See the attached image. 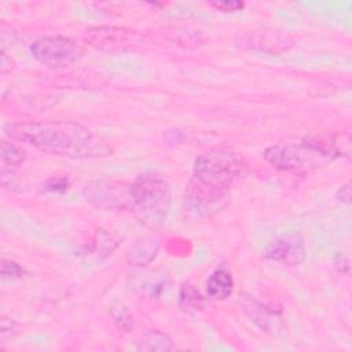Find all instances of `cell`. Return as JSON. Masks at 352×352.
<instances>
[{"instance_id":"cell-12","label":"cell","mask_w":352,"mask_h":352,"mask_svg":"<svg viewBox=\"0 0 352 352\" xmlns=\"http://www.w3.org/2000/svg\"><path fill=\"white\" fill-rule=\"evenodd\" d=\"M204 297L190 284H185L179 292V307L188 314H196L204 308Z\"/></svg>"},{"instance_id":"cell-14","label":"cell","mask_w":352,"mask_h":352,"mask_svg":"<svg viewBox=\"0 0 352 352\" xmlns=\"http://www.w3.org/2000/svg\"><path fill=\"white\" fill-rule=\"evenodd\" d=\"M0 157H2L3 168H6V166H10V168L20 166L25 161V150L21 146H18L13 142L3 140L2 142V151H0Z\"/></svg>"},{"instance_id":"cell-1","label":"cell","mask_w":352,"mask_h":352,"mask_svg":"<svg viewBox=\"0 0 352 352\" xmlns=\"http://www.w3.org/2000/svg\"><path fill=\"white\" fill-rule=\"evenodd\" d=\"M248 172L245 157L229 147H215L201 154L185 193V212L194 221L214 218L226 208L231 189Z\"/></svg>"},{"instance_id":"cell-4","label":"cell","mask_w":352,"mask_h":352,"mask_svg":"<svg viewBox=\"0 0 352 352\" xmlns=\"http://www.w3.org/2000/svg\"><path fill=\"white\" fill-rule=\"evenodd\" d=\"M171 208V186L164 176L140 173L131 185V211L149 229L164 225Z\"/></svg>"},{"instance_id":"cell-3","label":"cell","mask_w":352,"mask_h":352,"mask_svg":"<svg viewBox=\"0 0 352 352\" xmlns=\"http://www.w3.org/2000/svg\"><path fill=\"white\" fill-rule=\"evenodd\" d=\"M342 135L308 136L301 143L268 147L263 157L281 171L304 175L333 161L338 155H348L349 151L342 147Z\"/></svg>"},{"instance_id":"cell-13","label":"cell","mask_w":352,"mask_h":352,"mask_svg":"<svg viewBox=\"0 0 352 352\" xmlns=\"http://www.w3.org/2000/svg\"><path fill=\"white\" fill-rule=\"evenodd\" d=\"M175 348L171 337L161 331H149L143 336L139 349L144 351H172Z\"/></svg>"},{"instance_id":"cell-5","label":"cell","mask_w":352,"mask_h":352,"mask_svg":"<svg viewBox=\"0 0 352 352\" xmlns=\"http://www.w3.org/2000/svg\"><path fill=\"white\" fill-rule=\"evenodd\" d=\"M32 55L50 68H66L73 65L83 54L80 43L65 36H49L38 39L31 47Z\"/></svg>"},{"instance_id":"cell-9","label":"cell","mask_w":352,"mask_h":352,"mask_svg":"<svg viewBox=\"0 0 352 352\" xmlns=\"http://www.w3.org/2000/svg\"><path fill=\"white\" fill-rule=\"evenodd\" d=\"M307 249L299 234H289L275 240L266 251V257L285 266H299L305 260Z\"/></svg>"},{"instance_id":"cell-10","label":"cell","mask_w":352,"mask_h":352,"mask_svg":"<svg viewBox=\"0 0 352 352\" xmlns=\"http://www.w3.org/2000/svg\"><path fill=\"white\" fill-rule=\"evenodd\" d=\"M160 237L149 234L136 240L127 251V262L134 267H144L150 264L160 251Z\"/></svg>"},{"instance_id":"cell-7","label":"cell","mask_w":352,"mask_h":352,"mask_svg":"<svg viewBox=\"0 0 352 352\" xmlns=\"http://www.w3.org/2000/svg\"><path fill=\"white\" fill-rule=\"evenodd\" d=\"M86 199L105 210H131V185L116 181H97L84 190Z\"/></svg>"},{"instance_id":"cell-6","label":"cell","mask_w":352,"mask_h":352,"mask_svg":"<svg viewBox=\"0 0 352 352\" xmlns=\"http://www.w3.org/2000/svg\"><path fill=\"white\" fill-rule=\"evenodd\" d=\"M86 40L101 50L106 51H125L143 45V35L140 32L117 28V27H95L86 32Z\"/></svg>"},{"instance_id":"cell-22","label":"cell","mask_w":352,"mask_h":352,"mask_svg":"<svg viewBox=\"0 0 352 352\" xmlns=\"http://www.w3.org/2000/svg\"><path fill=\"white\" fill-rule=\"evenodd\" d=\"M337 199H338L341 203H345V204H349V203H351V189H349V185H345L344 188H341V190L338 192Z\"/></svg>"},{"instance_id":"cell-15","label":"cell","mask_w":352,"mask_h":352,"mask_svg":"<svg viewBox=\"0 0 352 352\" xmlns=\"http://www.w3.org/2000/svg\"><path fill=\"white\" fill-rule=\"evenodd\" d=\"M117 245H118V240H116L112 234L106 233L105 230H98L91 245V252L109 256L117 248Z\"/></svg>"},{"instance_id":"cell-20","label":"cell","mask_w":352,"mask_h":352,"mask_svg":"<svg viewBox=\"0 0 352 352\" xmlns=\"http://www.w3.org/2000/svg\"><path fill=\"white\" fill-rule=\"evenodd\" d=\"M68 189V181L66 179H51L47 184L49 192H65Z\"/></svg>"},{"instance_id":"cell-8","label":"cell","mask_w":352,"mask_h":352,"mask_svg":"<svg viewBox=\"0 0 352 352\" xmlns=\"http://www.w3.org/2000/svg\"><path fill=\"white\" fill-rule=\"evenodd\" d=\"M238 303L244 311V314L264 333L270 336H279L284 331L285 322L281 312L273 310L268 305H264L253 296L247 293H241L238 297Z\"/></svg>"},{"instance_id":"cell-23","label":"cell","mask_w":352,"mask_h":352,"mask_svg":"<svg viewBox=\"0 0 352 352\" xmlns=\"http://www.w3.org/2000/svg\"><path fill=\"white\" fill-rule=\"evenodd\" d=\"M334 266L337 267V270H338L340 273H344L342 267H345V270H348V262H347V259H345L341 253H338V255L336 256V259H334Z\"/></svg>"},{"instance_id":"cell-19","label":"cell","mask_w":352,"mask_h":352,"mask_svg":"<svg viewBox=\"0 0 352 352\" xmlns=\"http://www.w3.org/2000/svg\"><path fill=\"white\" fill-rule=\"evenodd\" d=\"M211 6L216 8L218 10H222L225 13H236V12L242 10L245 8V3L233 0V2H214V3H211Z\"/></svg>"},{"instance_id":"cell-18","label":"cell","mask_w":352,"mask_h":352,"mask_svg":"<svg viewBox=\"0 0 352 352\" xmlns=\"http://www.w3.org/2000/svg\"><path fill=\"white\" fill-rule=\"evenodd\" d=\"M17 334V323L12 318L3 316L0 319V340L2 342H8L9 340L14 338Z\"/></svg>"},{"instance_id":"cell-21","label":"cell","mask_w":352,"mask_h":352,"mask_svg":"<svg viewBox=\"0 0 352 352\" xmlns=\"http://www.w3.org/2000/svg\"><path fill=\"white\" fill-rule=\"evenodd\" d=\"M13 65H14V64H13L12 58H9L8 54H6L5 50H3V53H2V62H0V71H2V75H6V73L12 72Z\"/></svg>"},{"instance_id":"cell-2","label":"cell","mask_w":352,"mask_h":352,"mask_svg":"<svg viewBox=\"0 0 352 352\" xmlns=\"http://www.w3.org/2000/svg\"><path fill=\"white\" fill-rule=\"evenodd\" d=\"M9 138L25 142L53 155L94 160L112 155V149L88 128L73 121L18 123L5 128Z\"/></svg>"},{"instance_id":"cell-16","label":"cell","mask_w":352,"mask_h":352,"mask_svg":"<svg viewBox=\"0 0 352 352\" xmlns=\"http://www.w3.org/2000/svg\"><path fill=\"white\" fill-rule=\"evenodd\" d=\"M112 316H113V320L116 322V325H117L121 330H124V331H131V329L134 327L132 315L129 314V311H128L124 305L113 307V310H112Z\"/></svg>"},{"instance_id":"cell-11","label":"cell","mask_w":352,"mask_h":352,"mask_svg":"<svg viewBox=\"0 0 352 352\" xmlns=\"http://www.w3.org/2000/svg\"><path fill=\"white\" fill-rule=\"evenodd\" d=\"M234 281L226 267L216 268L207 281V292L215 300H226L233 294Z\"/></svg>"},{"instance_id":"cell-17","label":"cell","mask_w":352,"mask_h":352,"mask_svg":"<svg viewBox=\"0 0 352 352\" xmlns=\"http://www.w3.org/2000/svg\"><path fill=\"white\" fill-rule=\"evenodd\" d=\"M25 274V270L14 260H2V277L6 279H18Z\"/></svg>"}]
</instances>
